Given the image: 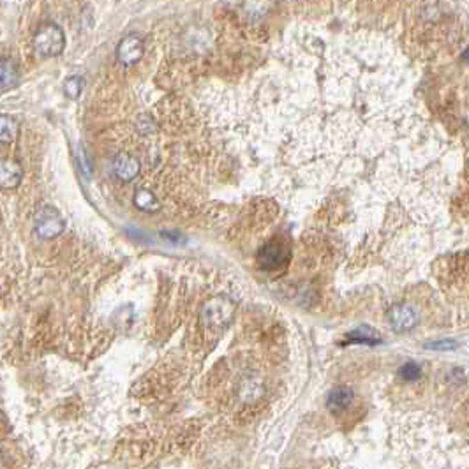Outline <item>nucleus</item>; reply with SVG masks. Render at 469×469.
Wrapping results in <instances>:
<instances>
[{"instance_id": "1", "label": "nucleus", "mask_w": 469, "mask_h": 469, "mask_svg": "<svg viewBox=\"0 0 469 469\" xmlns=\"http://www.w3.org/2000/svg\"><path fill=\"white\" fill-rule=\"evenodd\" d=\"M235 311H237V304L231 298L213 297L201 309V323L212 330L226 329L231 323Z\"/></svg>"}, {"instance_id": "2", "label": "nucleus", "mask_w": 469, "mask_h": 469, "mask_svg": "<svg viewBox=\"0 0 469 469\" xmlns=\"http://www.w3.org/2000/svg\"><path fill=\"white\" fill-rule=\"evenodd\" d=\"M65 48V36L59 25H45L34 37V50L41 56H59Z\"/></svg>"}, {"instance_id": "3", "label": "nucleus", "mask_w": 469, "mask_h": 469, "mask_svg": "<svg viewBox=\"0 0 469 469\" xmlns=\"http://www.w3.org/2000/svg\"><path fill=\"white\" fill-rule=\"evenodd\" d=\"M256 261L265 272H281L289 263V249L284 242L272 240L258 251Z\"/></svg>"}, {"instance_id": "4", "label": "nucleus", "mask_w": 469, "mask_h": 469, "mask_svg": "<svg viewBox=\"0 0 469 469\" xmlns=\"http://www.w3.org/2000/svg\"><path fill=\"white\" fill-rule=\"evenodd\" d=\"M34 229L43 240H53L64 233L65 221L55 207H43L34 217Z\"/></svg>"}, {"instance_id": "5", "label": "nucleus", "mask_w": 469, "mask_h": 469, "mask_svg": "<svg viewBox=\"0 0 469 469\" xmlns=\"http://www.w3.org/2000/svg\"><path fill=\"white\" fill-rule=\"evenodd\" d=\"M388 323L395 332H411L420 323V314L415 309L413 305L409 304H395L392 309L388 311Z\"/></svg>"}, {"instance_id": "6", "label": "nucleus", "mask_w": 469, "mask_h": 469, "mask_svg": "<svg viewBox=\"0 0 469 469\" xmlns=\"http://www.w3.org/2000/svg\"><path fill=\"white\" fill-rule=\"evenodd\" d=\"M143 41L138 36H125L116 46V59L124 65H134L143 56Z\"/></svg>"}, {"instance_id": "7", "label": "nucleus", "mask_w": 469, "mask_h": 469, "mask_svg": "<svg viewBox=\"0 0 469 469\" xmlns=\"http://www.w3.org/2000/svg\"><path fill=\"white\" fill-rule=\"evenodd\" d=\"M113 173L122 182H131L140 175V160L131 154H118L113 160Z\"/></svg>"}, {"instance_id": "8", "label": "nucleus", "mask_w": 469, "mask_h": 469, "mask_svg": "<svg viewBox=\"0 0 469 469\" xmlns=\"http://www.w3.org/2000/svg\"><path fill=\"white\" fill-rule=\"evenodd\" d=\"M383 342V337L373 326H357V329L349 330L344 333V344H365V346H377Z\"/></svg>"}, {"instance_id": "9", "label": "nucleus", "mask_w": 469, "mask_h": 469, "mask_svg": "<svg viewBox=\"0 0 469 469\" xmlns=\"http://www.w3.org/2000/svg\"><path fill=\"white\" fill-rule=\"evenodd\" d=\"M23 180V168L17 160H0V189H14Z\"/></svg>"}, {"instance_id": "10", "label": "nucleus", "mask_w": 469, "mask_h": 469, "mask_svg": "<svg viewBox=\"0 0 469 469\" xmlns=\"http://www.w3.org/2000/svg\"><path fill=\"white\" fill-rule=\"evenodd\" d=\"M355 393L349 386H335L329 392V397H326V406L332 413H342L349 406L353 404Z\"/></svg>"}, {"instance_id": "11", "label": "nucleus", "mask_w": 469, "mask_h": 469, "mask_svg": "<svg viewBox=\"0 0 469 469\" xmlns=\"http://www.w3.org/2000/svg\"><path fill=\"white\" fill-rule=\"evenodd\" d=\"M134 205H136V209L147 213H154L160 210V201L157 200V196L150 189L145 187L136 189V193H134Z\"/></svg>"}, {"instance_id": "12", "label": "nucleus", "mask_w": 469, "mask_h": 469, "mask_svg": "<svg viewBox=\"0 0 469 469\" xmlns=\"http://www.w3.org/2000/svg\"><path fill=\"white\" fill-rule=\"evenodd\" d=\"M18 81H20V72H18L17 65L9 59H2L0 61V89L17 87Z\"/></svg>"}, {"instance_id": "13", "label": "nucleus", "mask_w": 469, "mask_h": 469, "mask_svg": "<svg viewBox=\"0 0 469 469\" xmlns=\"http://www.w3.org/2000/svg\"><path fill=\"white\" fill-rule=\"evenodd\" d=\"M18 122L9 115H0V143L9 145L18 138Z\"/></svg>"}, {"instance_id": "14", "label": "nucleus", "mask_w": 469, "mask_h": 469, "mask_svg": "<svg viewBox=\"0 0 469 469\" xmlns=\"http://www.w3.org/2000/svg\"><path fill=\"white\" fill-rule=\"evenodd\" d=\"M242 399H245V401H256L258 397H261L263 395V386H261V383L258 379H245L244 383H242Z\"/></svg>"}, {"instance_id": "15", "label": "nucleus", "mask_w": 469, "mask_h": 469, "mask_svg": "<svg viewBox=\"0 0 469 469\" xmlns=\"http://www.w3.org/2000/svg\"><path fill=\"white\" fill-rule=\"evenodd\" d=\"M81 90H83V78L71 76L65 80L64 92L67 97H71V99H78V97L81 96Z\"/></svg>"}, {"instance_id": "16", "label": "nucleus", "mask_w": 469, "mask_h": 469, "mask_svg": "<svg viewBox=\"0 0 469 469\" xmlns=\"http://www.w3.org/2000/svg\"><path fill=\"white\" fill-rule=\"evenodd\" d=\"M399 376L404 381H417L421 376L420 365L415 364V362H406L401 369H399Z\"/></svg>"}, {"instance_id": "17", "label": "nucleus", "mask_w": 469, "mask_h": 469, "mask_svg": "<svg viewBox=\"0 0 469 469\" xmlns=\"http://www.w3.org/2000/svg\"><path fill=\"white\" fill-rule=\"evenodd\" d=\"M425 349H432V351H453V349L459 348L457 341H452V339H441V341H430L424 344Z\"/></svg>"}]
</instances>
